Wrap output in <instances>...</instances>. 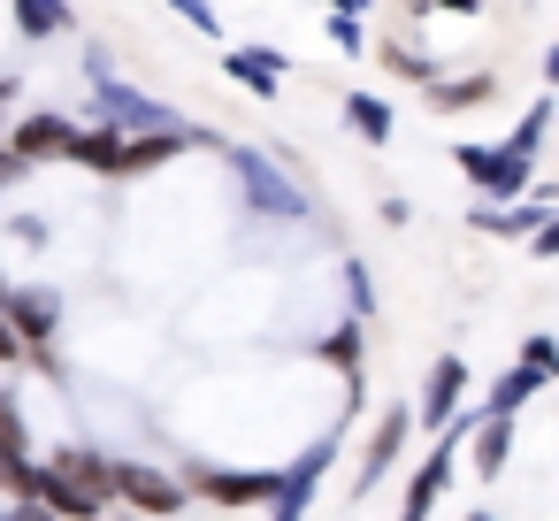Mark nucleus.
<instances>
[{"instance_id": "6ab92c4d", "label": "nucleus", "mask_w": 559, "mask_h": 521, "mask_svg": "<svg viewBox=\"0 0 559 521\" xmlns=\"http://www.w3.org/2000/svg\"><path fill=\"white\" fill-rule=\"evenodd\" d=\"M483 93H490V78H460V85H429V100H437V108H475Z\"/></svg>"}, {"instance_id": "4be33fe9", "label": "nucleus", "mask_w": 559, "mask_h": 521, "mask_svg": "<svg viewBox=\"0 0 559 521\" xmlns=\"http://www.w3.org/2000/svg\"><path fill=\"white\" fill-rule=\"evenodd\" d=\"M0 452H24V414H16L9 383H0Z\"/></svg>"}, {"instance_id": "1a4fd4ad", "label": "nucleus", "mask_w": 559, "mask_h": 521, "mask_svg": "<svg viewBox=\"0 0 559 521\" xmlns=\"http://www.w3.org/2000/svg\"><path fill=\"white\" fill-rule=\"evenodd\" d=\"M70 139H78L70 116H24L16 139H9V154H24V162H70Z\"/></svg>"}, {"instance_id": "dca6fc26", "label": "nucleus", "mask_w": 559, "mask_h": 521, "mask_svg": "<svg viewBox=\"0 0 559 521\" xmlns=\"http://www.w3.org/2000/svg\"><path fill=\"white\" fill-rule=\"evenodd\" d=\"M16 32H32V39L70 32V0H16Z\"/></svg>"}, {"instance_id": "f8f14e48", "label": "nucleus", "mask_w": 559, "mask_h": 521, "mask_svg": "<svg viewBox=\"0 0 559 521\" xmlns=\"http://www.w3.org/2000/svg\"><path fill=\"white\" fill-rule=\"evenodd\" d=\"M238 85H253V93H276L284 85V55L276 47H230V62H223Z\"/></svg>"}, {"instance_id": "5701e85b", "label": "nucleus", "mask_w": 559, "mask_h": 521, "mask_svg": "<svg viewBox=\"0 0 559 521\" xmlns=\"http://www.w3.org/2000/svg\"><path fill=\"white\" fill-rule=\"evenodd\" d=\"M169 9H177L192 32H215V9H207V0H169Z\"/></svg>"}, {"instance_id": "c756f323", "label": "nucleus", "mask_w": 559, "mask_h": 521, "mask_svg": "<svg viewBox=\"0 0 559 521\" xmlns=\"http://www.w3.org/2000/svg\"><path fill=\"white\" fill-rule=\"evenodd\" d=\"M475 521H490V513H475Z\"/></svg>"}, {"instance_id": "39448f33", "label": "nucleus", "mask_w": 559, "mask_h": 521, "mask_svg": "<svg viewBox=\"0 0 559 521\" xmlns=\"http://www.w3.org/2000/svg\"><path fill=\"white\" fill-rule=\"evenodd\" d=\"M93 70H100L93 85H100V108H108V123H116V131H169V123H177L162 100H146V93L116 85V78H108V62H93Z\"/></svg>"}, {"instance_id": "c85d7f7f", "label": "nucleus", "mask_w": 559, "mask_h": 521, "mask_svg": "<svg viewBox=\"0 0 559 521\" xmlns=\"http://www.w3.org/2000/svg\"><path fill=\"white\" fill-rule=\"evenodd\" d=\"M337 16H368V0H337Z\"/></svg>"}, {"instance_id": "a211bd4d", "label": "nucleus", "mask_w": 559, "mask_h": 521, "mask_svg": "<svg viewBox=\"0 0 559 521\" xmlns=\"http://www.w3.org/2000/svg\"><path fill=\"white\" fill-rule=\"evenodd\" d=\"M544 131H551V100H536V108L521 116V131H513L506 146H513V154H536V146H544Z\"/></svg>"}, {"instance_id": "20e7f679", "label": "nucleus", "mask_w": 559, "mask_h": 521, "mask_svg": "<svg viewBox=\"0 0 559 521\" xmlns=\"http://www.w3.org/2000/svg\"><path fill=\"white\" fill-rule=\"evenodd\" d=\"M444 437H437V460H421V475H414V490H406V513L399 521H429V506L444 498V483H452V452H460V437H467V422L452 414V422H437Z\"/></svg>"}, {"instance_id": "f3484780", "label": "nucleus", "mask_w": 559, "mask_h": 521, "mask_svg": "<svg viewBox=\"0 0 559 521\" xmlns=\"http://www.w3.org/2000/svg\"><path fill=\"white\" fill-rule=\"evenodd\" d=\"M345 123H353L360 139H376V146L391 139V108H383V100H368V93H353V100H345Z\"/></svg>"}, {"instance_id": "2eb2a0df", "label": "nucleus", "mask_w": 559, "mask_h": 521, "mask_svg": "<svg viewBox=\"0 0 559 521\" xmlns=\"http://www.w3.org/2000/svg\"><path fill=\"white\" fill-rule=\"evenodd\" d=\"M70 162L116 177V162H123V131H116V123H108V131H78V139H70Z\"/></svg>"}, {"instance_id": "0eeeda50", "label": "nucleus", "mask_w": 559, "mask_h": 521, "mask_svg": "<svg viewBox=\"0 0 559 521\" xmlns=\"http://www.w3.org/2000/svg\"><path fill=\"white\" fill-rule=\"evenodd\" d=\"M0 322H9V330L24 338V353H32V345H47V338H55L62 299H55V292H32V284H24V292H0Z\"/></svg>"}, {"instance_id": "4468645a", "label": "nucleus", "mask_w": 559, "mask_h": 521, "mask_svg": "<svg viewBox=\"0 0 559 521\" xmlns=\"http://www.w3.org/2000/svg\"><path fill=\"white\" fill-rule=\"evenodd\" d=\"M544 383H551V368H528V360H521L506 383H490V406H483V414H521V406H528Z\"/></svg>"}, {"instance_id": "f257e3e1", "label": "nucleus", "mask_w": 559, "mask_h": 521, "mask_svg": "<svg viewBox=\"0 0 559 521\" xmlns=\"http://www.w3.org/2000/svg\"><path fill=\"white\" fill-rule=\"evenodd\" d=\"M32 498L55 521H100L108 513V460L85 445H62L47 467H32Z\"/></svg>"}, {"instance_id": "a878e982", "label": "nucleus", "mask_w": 559, "mask_h": 521, "mask_svg": "<svg viewBox=\"0 0 559 521\" xmlns=\"http://www.w3.org/2000/svg\"><path fill=\"white\" fill-rule=\"evenodd\" d=\"M16 360H24V338H16L9 322H0V368H16Z\"/></svg>"}, {"instance_id": "423d86ee", "label": "nucleus", "mask_w": 559, "mask_h": 521, "mask_svg": "<svg viewBox=\"0 0 559 521\" xmlns=\"http://www.w3.org/2000/svg\"><path fill=\"white\" fill-rule=\"evenodd\" d=\"M215 498V506H269V490H276V475H246V467H192V483H185V498Z\"/></svg>"}, {"instance_id": "412c9836", "label": "nucleus", "mask_w": 559, "mask_h": 521, "mask_svg": "<svg viewBox=\"0 0 559 521\" xmlns=\"http://www.w3.org/2000/svg\"><path fill=\"white\" fill-rule=\"evenodd\" d=\"M0 490H9V498H32V460H24V452H0Z\"/></svg>"}, {"instance_id": "9d476101", "label": "nucleus", "mask_w": 559, "mask_h": 521, "mask_svg": "<svg viewBox=\"0 0 559 521\" xmlns=\"http://www.w3.org/2000/svg\"><path fill=\"white\" fill-rule=\"evenodd\" d=\"M460 391H467V360H452V353H444V360L429 368V383H421L414 422H429V429H437V422H452V414H460Z\"/></svg>"}, {"instance_id": "bb28decb", "label": "nucleus", "mask_w": 559, "mask_h": 521, "mask_svg": "<svg viewBox=\"0 0 559 521\" xmlns=\"http://www.w3.org/2000/svg\"><path fill=\"white\" fill-rule=\"evenodd\" d=\"M0 521H55V513H47L39 498H16V513H0Z\"/></svg>"}, {"instance_id": "cd10ccee", "label": "nucleus", "mask_w": 559, "mask_h": 521, "mask_svg": "<svg viewBox=\"0 0 559 521\" xmlns=\"http://www.w3.org/2000/svg\"><path fill=\"white\" fill-rule=\"evenodd\" d=\"M437 9H452V16H475V0H437Z\"/></svg>"}, {"instance_id": "7ed1b4c3", "label": "nucleus", "mask_w": 559, "mask_h": 521, "mask_svg": "<svg viewBox=\"0 0 559 521\" xmlns=\"http://www.w3.org/2000/svg\"><path fill=\"white\" fill-rule=\"evenodd\" d=\"M108 498H131L139 513H177L185 506V483L146 467V460H108Z\"/></svg>"}, {"instance_id": "7c9ffc66", "label": "nucleus", "mask_w": 559, "mask_h": 521, "mask_svg": "<svg viewBox=\"0 0 559 521\" xmlns=\"http://www.w3.org/2000/svg\"><path fill=\"white\" fill-rule=\"evenodd\" d=\"M0 292H9V284H0Z\"/></svg>"}, {"instance_id": "393cba45", "label": "nucleus", "mask_w": 559, "mask_h": 521, "mask_svg": "<svg viewBox=\"0 0 559 521\" xmlns=\"http://www.w3.org/2000/svg\"><path fill=\"white\" fill-rule=\"evenodd\" d=\"M330 39H337V47L353 55V47H360V16H337V24H330Z\"/></svg>"}, {"instance_id": "b1692460", "label": "nucleus", "mask_w": 559, "mask_h": 521, "mask_svg": "<svg viewBox=\"0 0 559 521\" xmlns=\"http://www.w3.org/2000/svg\"><path fill=\"white\" fill-rule=\"evenodd\" d=\"M521 360H528V368H551V360H559V345H551V338H544V330H536V338H528V345H521Z\"/></svg>"}, {"instance_id": "aec40b11", "label": "nucleus", "mask_w": 559, "mask_h": 521, "mask_svg": "<svg viewBox=\"0 0 559 521\" xmlns=\"http://www.w3.org/2000/svg\"><path fill=\"white\" fill-rule=\"evenodd\" d=\"M360 322H368V315H353V322H345V330H337V338H330V345H322V353H330V360H337V368H345V376H353V368H360Z\"/></svg>"}, {"instance_id": "f03ea898", "label": "nucleus", "mask_w": 559, "mask_h": 521, "mask_svg": "<svg viewBox=\"0 0 559 521\" xmlns=\"http://www.w3.org/2000/svg\"><path fill=\"white\" fill-rule=\"evenodd\" d=\"M230 162H238V177H246V200L261 208V215H284V223H299L307 215V192L269 162V154H253V146H230Z\"/></svg>"}, {"instance_id": "6e6552de", "label": "nucleus", "mask_w": 559, "mask_h": 521, "mask_svg": "<svg viewBox=\"0 0 559 521\" xmlns=\"http://www.w3.org/2000/svg\"><path fill=\"white\" fill-rule=\"evenodd\" d=\"M460 169L483 192H528V154H513V146H460Z\"/></svg>"}, {"instance_id": "9b49d317", "label": "nucleus", "mask_w": 559, "mask_h": 521, "mask_svg": "<svg viewBox=\"0 0 559 521\" xmlns=\"http://www.w3.org/2000/svg\"><path fill=\"white\" fill-rule=\"evenodd\" d=\"M406 429H414V406H391V414L376 422V437H368V452H360V490H376V475H383V467L399 460Z\"/></svg>"}, {"instance_id": "ddd939ff", "label": "nucleus", "mask_w": 559, "mask_h": 521, "mask_svg": "<svg viewBox=\"0 0 559 521\" xmlns=\"http://www.w3.org/2000/svg\"><path fill=\"white\" fill-rule=\"evenodd\" d=\"M467 429H475V475H498L513 460V414H483Z\"/></svg>"}]
</instances>
